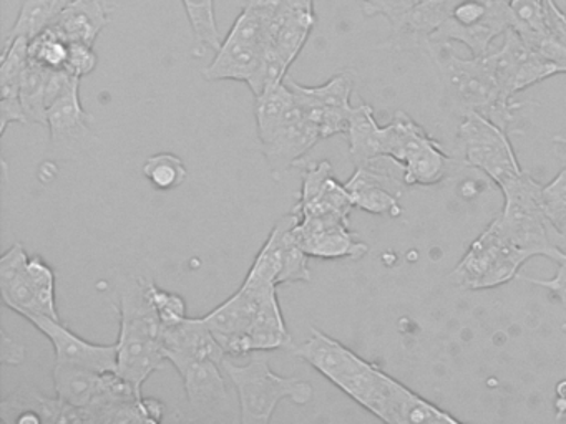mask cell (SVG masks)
I'll list each match as a JSON object with an SVG mask.
<instances>
[{
	"label": "cell",
	"instance_id": "obj_4",
	"mask_svg": "<svg viewBox=\"0 0 566 424\" xmlns=\"http://www.w3.org/2000/svg\"><path fill=\"white\" fill-rule=\"evenodd\" d=\"M427 50L439 65L447 92L462 115L467 112L480 113L509 131L515 119V112L522 108L523 103H516L502 92L490 53L485 56L460 59L449 43H432Z\"/></svg>",
	"mask_w": 566,
	"mask_h": 424
},
{
	"label": "cell",
	"instance_id": "obj_34",
	"mask_svg": "<svg viewBox=\"0 0 566 424\" xmlns=\"http://www.w3.org/2000/svg\"><path fill=\"white\" fill-rule=\"evenodd\" d=\"M188 22L193 30L197 45L201 49L220 50L223 39L218 29L217 13H214V0H181Z\"/></svg>",
	"mask_w": 566,
	"mask_h": 424
},
{
	"label": "cell",
	"instance_id": "obj_3",
	"mask_svg": "<svg viewBox=\"0 0 566 424\" xmlns=\"http://www.w3.org/2000/svg\"><path fill=\"white\" fill-rule=\"evenodd\" d=\"M145 277H122L117 284L120 298V333L117 340V373L137 391L160 370L167 360L164 324L148 292Z\"/></svg>",
	"mask_w": 566,
	"mask_h": 424
},
{
	"label": "cell",
	"instance_id": "obj_2",
	"mask_svg": "<svg viewBox=\"0 0 566 424\" xmlns=\"http://www.w3.org/2000/svg\"><path fill=\"white\" fill-rule=\"evenodd\" d=\"M203 318L224 353L233 357L293 347L277 285L253 272H248L241 287Z\"/></svg>",
	"mask_w": 566,
	"mask_h": 424
},
{
	"label": "cell",
	"instance_id": "obj_15",
	"mask_svg": "<svg viewBox=\"0 0 566 424\" xmlns=\"http://www.w3.org/2000/svg\"><path fill=\"white\" fill-rule=\"evenodd\" d=\"M502 36V46L495 52H490V59H492L500 88L509 98H515L516 93L543 80L562 75L558 65L526 45L512 26H509Z\"/></svg>",
	"mask_w": 566,
	"mask_h": 424
},
{
	"label": "cell",
	"instance_id": "obj_19",
	"mask_svg": "<svg viewBox=\"0 0 566 424\" xmlns=\"http://www.w3.org/2000/svg\"><path fill=\"white\" fill-rule=\"evenodd\" d=\"M294 96V95H293ZM321 132L316 125L304 116L303 109L293 99L287 106L286 115L273 138L263 145L270 168L273 172H283L291 166L300 165L301 158L321 141Z\"/></svg>",
	"mask_w": 566,
	"mask_h": 424
},
{
	"label": "cell",
	"instance_id": "obj_24",
	"mask_svg": "<svg viewBox=\"0 0 566 424\" xmlns=\"http://www.w3.org/2000/svg\"><path fill=\"white\" fill-rule=\"evenodd\" d=\"M117 9L114 0H71L59 13L54 26L64 33L69 42L95 45Z\"/></svg>",
	"mask_w": 566,
	"mask_h": 424
},
{
	"label": "cell",
	"instance_id": "obj_43",
	"mask_svg": "<svg viewBox=\"0 0 566 424\" xmlns=\"http://www.w3.org/2000/svg\"><path fill=\"white\" fill-rule=\"evenodd\" d=\"M25 347L14 338L9 337L8 331L2 330V363L19 367L25 361Z\"/></svg>",
	"mask_w": 566,
	"mask_h": 424
},
{
	"label": "cell",
	"instance_id": "obj_7",
	"mask_svg": "<svg viewBox=\"0 0 566 424\" xmlns=\"http://www.w3.org/2000/svg\"><path fill=\"white\" fill-rule=\"evenodd\" d=\"M0 292L6 307L21 317L44 315L61 320L55 301V272L41 255L14 244L0 258Z\"/></svg>",
	"mask_w": 566,
	"mask_h": 424
},
{
	"label": "cell",
	"instance_id": "obj_25",
	"mask_svg": "<svg viewBox=\"0 0 566 424\" xmlns=\"http://www.w3.org/2000/svg\"><path fill=\"white\" fill-rule=\"evenodd\" d=\"M510 23H512L510 12H489V15L482 22L475 23V25H460L450 17L430 36L429 45H432V43L460 42L472 52V56H485L490 53V45H492L493 39L503 35L505 30L509 29Z\"/></svg>",
	"mask_w": 566,
	"mask_h": 424
},
{
	"label": "cell",
	"instance_id": "obj_33",
	"mask_svg": "<svg viewBox=\"0 0 566 424\" xmlns=\"http://www.w3.org/2000/svg\"><path fill=\"white\" fill-rule=\"evenodd\" d=\"M510 26L533 46L548 35L545 20V0H510Z\"/></svg>",
	"mask_w": 566,
	"mask_h": 424
},
{
	"label": "cell",
	"instance_id": "obj_10",
	"mask_svg": "<svg viewBox=\"0 0 566 424\" xmlns=\"http://www.w3.org/2000/svg\"><path fill=\"white\" fill-rule=\"evenodd\" d=\"M271 43V17L253 9L241 10L210 65L201 72L208 82H250Z\"/></svg>",
	"mask_w": 566,
	"mask_h": 424
},
{
	"label": "cell",
	"instance_id": "obj_42",
	"mask_svg": "<svg viewBox=\"0 0 566 424\" xmlns=\"http://www.w3.org/2000/svg\"><path fill=\"white\" fill-rule=\"evenodd\" d=\"M489 15V9L479 0H460L453 9L452 19L460 25H475Z\"/></svg>",
	"mask_w": 566,
	"mask_h": 424
},
{
	"label": "cell",
	"instance_id": "obj_45",
	"mask_svg": "<svg viewBox=\"0 0 566 424\" xmlns=\"http://www.w3.org/2000/svg\"><path fill=\"white\" fill-rule=\"evenodd\" d=\"M556 420L566 421V381H562L558 386V400H556Z\"/></svg>",
	"mask_w": 566,
	"mask_h": 424
},
{
	"label": "cell",
	"instance_id": "obj_13",
	"mask_svg": "<svg viewBox=\"0 0 566 424\" xmlns=\"http://www.w3.org/2000/svg\"><path fill=\"white\" fill-rule=\"evenodd\" d=\"M286 85L293 92L304 116L319 129L321 138L346 135L354 108L350 105L354 80L349 73H339L319 86L300 85L290 78H286Z\"/></svg>",
	"mask_w": 566,
	"mask_h": 424
},
{
	"label": "cell",
	"instance_id": "obj_21",
	"mask_svg": "<svg viewBox=\"0 0 566 424\" xmlns=\"http://www.w3.org/2000/svg\"><path fill=\"white\" fill-rule=\"evenodd\" d=\"M460 0H422L390 26L389 46L397 52L427 49L430 36L452 17Z\"/></svg>",
	"mask_w": 566,
	"mask_h": 424
},
{
	"label": "cell",
	"instance_id": "obj_35",
	"mask_svg": "<svg viewBox=\"0 0 566 424\" xmlns=\"http://www.w3.org/2000/svg\"><path fill=\"white\" fill-rule=\"evenodd\" d=\"M145 179L157 191H171L187 181L188 169L184 159L174 152H158L144 162Z\"/></svg>",
	"mask_w": 566,
	"mask_h": 424
},
{
	"label": "cell",
	"instance_id": "obj_12",
	"mask_svg": "<svg viewBox=\"0 0 566 424\" xmlns=\"http://www.w3.org/2000/svg\"><path fill=\"white\" fill-rule=\"evenodd\" d=\"M185 393L195 420L203 423H234L241 421L240 406L224 380L223 364L214 360H198L178 368Z\"/></svg>",
	"mask_w": 566,
	"mask_h": 424
},
{
	"label": "cell",
	"instance_id": "obj_22",
	"mask_svg": "<svg viewBox=\"0 0 566 424\" xmlns=\"http://www.w3.org/2000/svg\"><path fill=\"white\" fill-rule=\"evenodd\" d=\"M29 63V40L4 42L0 60V135L8 131L12 123H29L21 102L22 75Z\"/></svg>",
	"mask_w": 566,
	"mask_h": 424
},
{
	"label": "cell",
	"instance_id": "obj_18",
	"mask_svg": "<svg viewBox=\"0 0 566 424\" xmlns=\"http://www.w3.org/2000/svg\"><path fill=\"white\" fill-rule=\"evenodd\" d=\"M0 417L11 424L87 423L85 410L69 406L59 396H48L32 384H22L2 400Z\"/></svg>",
	"mask_w": 566,
	"mask_h": 424
},
{
	"label": "cell",
	"instance_id": "obj_40",
	"mask_svg": "<svg viewBox=\"0 0 566 424\" xmlns=\"http://www.w3.org/2000/svg\"><path fill=\"white\" fill-rule=\"evenodd\" d=\"M98 65V56L95 53L94 45L87 43L71 42V53L65 70L77 78L91 75Z\"/></svg>",
	"mask_w": 566,
	"mask_h": 424
},
{
	"label": "cell",
	"instance_id": "obj_23",
	"mask_svg": "<svg viewBox=\"0 0 566 424\" xmlns=\"http://www.w3.org/2000/svg\"><path fill=\"white\" fill-rule=\"evenodd\" d=\"M91 115L81 102V78H75L48 109V128L52 142L64 146L95 138Z\"/></svg>",
	"mask_w": 566,
	"mask_h": 424
},
{
	"label": "cell",
	"instance_id": "obj_28",
	"mask_svg": "<svg viewBox=\"0 0 566 424\" xmlns=\"http://www.w3.org/2000/svg\"><path fill=\"white\" fill-rule=\"evenodd\" d=\"M69 2L71 0H25L11 32L6 36V42L19 39V36L28 40L34 39L39 33L54 25L59 13Z\"/></svg>",
	"mask_w": 566,
	"mask_h": 424
},
{
	"label": "cell",
	"instance_id": "obj_9",
	"mask_svg": "<svg viewBox=\"0 0 566 424\" xmlns=\"http://www.w3.org/2000/svg\"><path fill=\"white\" fill-rule=\"evenodd\" d=\"M384 156L403 166L407 186H433L446 179L450 158L439 142L406 112L384 126Z\"/></svg>",
	"mask_w": 566,
	"mask_h": 424
},
{
	"label": "cell",
	"instance_id": "obj_8",
	"mask_svg": "<svg viewBox=\"0 0 566 424\" xmlns=\"http://www.w3.org/2000/svg\"><path fill=\"white\" fill-rule=\"evenodd\" d=\"M532 255L510 241L496 218L470 244L450 272L449 280L463 290H489L513 280Z\"/></svg>",
	"mask_w": 566,
	"mask_h": 424
},
{
	"label": "cell",
	"instance_id": "obj_16",
	"mask_svg": "<svg viewBox=\"0 0 566 424\" xmlns=\"http://www.w3.org/2000/svg\"><path fill=\"white\" fill-rule=\"evenodd\" d=\"M294 235L310 257L353 258L359 261L369 252V245L359 241L349 229V221L340 218H300Z\"/></svg>",
	"mask_w": 566,
	"mask_h": 424
},
{
	"label": "cell",
	"instance_id": "obj_5",
	"mask_svg": "<svg viewBox=\"0 0 566 424\" xmlns=\"http://www.w3.org/2000/svg\"><path fill=\"white\" fill-rule=\"evenodd\" d=\"M221 364L237 390L243 424H270L281 401L290 400L300 406L313 401L310 381L274 373L266 358H251L244 364L224 358Z\"/></svg>",
	"mask_w": 566,
	"mask_h": 424
},
{
	"label": "cell",
	"instance_id": "obj_38",
	"mask_svg": "<svg viewBox=\"0 0 566 424\" xmlns=\"http://www.w3.org/2000/svg\"><path fill=\"white\" fill-rule=\"evenodd\" d=\"M148 292L164 328L174 327L187 318V301L181 295L164 290L154 280H148Z\"/></svg>",
	"mask_w": 566,
	"mask_h": 424
},
{
	"label": "cell",
	"instance_id": "obj_44",
	"mask_svg": "<svg viewBox=\"0 0 566 424\" xmlns=\"http://www.w3.org/2000/svg\"><path fill=\"white\" fill-rule=\"evenodd\" d=\"M243 9H253L258 12L266 13L268 17L273 19L290 0H240Z\"/></svg>",
	"mask_w": 566,
	"mask_h": 424
},
{
	"label": "cell",
	"instance_id": "obj_20",
	"mask_svg": "<svg viewBox=\"0 0 566 424\" xmlns=\"http://www.w3.org/2000/svg\"><path fill=\"white\" fill-rule=\"evenodd\" d=\"M164 347L167 360L177 370L191 361L214 360L223 363L227 358L203 317H187L174 327L164 328Z\"/></svg>",
	"mask_w": 566,
	"mask_h": 424
},
{
	"label": "cell",
	"instance_id": "obj_29",
	"mask_svg": "<svg viewBox=\"0 0 566 424\" xmlns=\"http://www.w3.org/2000/svg\"><path fill=\"white\" fill-rule=\"evenodd\" d=\"M294 96L290 86L284 80L283 85L276 88L268 89L263 95L256 96V115L258 136H260L261 146L266 145L274 132L280 128L284 115H286L287 106L293 103Z\"/></svg>",
	"mask_w": 566,
	"mask_h": 424
},
{
	"label": "cell",
	"instance_id": "obj_14",
	"mask_svg": "<svg viewBox=\"0 0 566 424\" xmlns=\"http://www.w3.org/2000/svg\"><path fill=\"white\" fill-rule=\"evenodd\" d=\"M354 208L369 214L399 215V199L406 188L403 166L390 156H379L367 165L356 166L349 181L344 182Z\"/></svg>",
	"mask_w": 566,
	"mask_h": 424
},
{
	"label": "cell",
	"instance_id": "obj_32",
	"mask_svg": "<svg viewBox=\"0 0 566 424\" xmlns=\"http://www.w3.org/2000/svg\"><path fill=\"white\" fill-rule=\"evenodd\" d=\"M71 53V42L57 26L51 25L29 40V62L48 70H65Z\"/></svg>",
	"mask_w": 566,
	"mask_h": 424
},
{
	"label": "cell",
	"instance_id": "obj_39",
	"mask_svg": "<svg viewBox=\"0 0 566 424\" xmlns=\"http://www.w3.org/2000/svg\"><path fill=\"white\" fill-rule=\"evenodd\" d=\"M360 2H363V12L367 17H386L390 26H394L422 0H360Z\"/></svg>",
	"mask_w": 566,
	"mask_h": 424
},
{
	"label": "cell",
	"instance_id": "obj_26",
	"mask_svg": "<svg viewBox=\"0 0 566 424\" xmlns=\"http://www.w3.org/2000/svg\"><path fill=\"white\" fill-rule=\"evenodd\" d=\"M52 377L55 396L78 410H88L104 388V373L77 364L55 363Z\"/></svg>",
	"mask_w": 566,
	"mask_h": 424
},
{
	"label": "cell",
	"instance_id": "obj_37",
	"mask_svg": "<svg viewBox=\"0 0 566 424\" xmlns=\"http://www.w3.org/2000/svg\"><path fill=\"white\" fill-rule=\"evenodd\" d=\"M542 202L549 222L565 234L566 227V166L553 181L542 186Z\"/></svg>",
	"mask_w": 566,
	"mask_h": 424
},
{
	"label": "cell",
	"instance_id": "obj_36",
	"mask_svg": "<svg viewBox=\"0 0 566 424\" xmlns=\"http://www.w3.org/2000/svg\"><path fill=\"white\" fill-rule=\"evenodd\" d=\"M290 66L287 60L270 43L266 50H264L263 59H261L256 73H254L253 78L248 82V86H250L251 92H253L254 98L263 95L268 89L283 85Z\"/></svg>",
	"mask_w": 566,
	"mask_h": 424
},
{
	"label": "cell",
	"instance_id": "obj_17",
	"mask_svg": "<svg viewBox=\"0 0 566 424\" xmlns=\"http://www.w3.org/2000/svg\"><path fill=\"white\" fill-rule=\"evenodd\" d=\"M25 320L49 338L54 347L55 363L77 364L101 373L117 370V344L92 343L69 330L61 320L44 315H32Z\"/></svg>",
	"mask_w": 566,
	"mask_h": 424
},
{
	"label": "cell",
	"instance_id": "obj_27",
	"mask_svg": "<svg viewBox=\"0 0 566 424\" xmlns=\"http://www.w3.org/2000/svg\"><path fill=\"white\" fill-rule=\"evenodd\" d=\"M346 135L354 165H367L373 159L384 156V126L377 125L374 108L369 103L360 102L354 106Z\"/></svg>",
	"mask_w": 566,
	"mask_h": 424
},
{
	"label": "cell",
	"instance_id": "obj_1",
	"mask_svg": "<svg viewBox=\"0 0 566 424\" xmlns=\"http://www.w3.org/2000/svg\"><path fill=\"white\" fill-rule=\"evenodd\" d=\"M291 351L386 423H459L452 414L413 393L323 330L311 328L310 338Z\"/></svg>",
	"mask_w": 566,
	"mask_h": 424
},
{
	"label": "cell",
	"instance_id": "obj_41",
	"mask_svg": "<svg viewBox=\"0 0 566 424\" xmlns=\"http://www.w3.org/2000/svg\"><path fill=\"white\" fill-rule=\"evenodd\" d=\"M556 264H558V271H556L555 277L548 278V280H538V278L525 277V275L520 278L552 292L566 310V252L559 261H556Z\"/></svg>",
	"mask_w": 566,
	"mask_h": 424
},
{
	"label": "cell",
	"instance_id": "obj_6",
	"mask_svg": "<svg viewBox=\"0 0 566 424\" xmlns=\"http://www.w3.org/2000/svg\"><path fill=\"white\" fill-rule=\"evenodd\" d=\"M505 205L496 221L513 244L528 252L532 257H548L559 261L565 251L558 247L555 237H565L549 222L542 202V184L532 176L522 174L503 184Z\"/></svg>",
	"mask_w": 566,
	"mask_h": 424
},
{
	"label": "cell",
	"instance_id": "obj_31",
	"mask_svg": "<svg viewBox=\"0 0 566 424\" xmlns=\"http://www.w3.org/2000/svg\"><path fill=\"white\" fill-rule=\"evenodd\" d=\"M287 215L286 227L283 232V267H281L280 275H277L276 285L296 284V282H311L310 267H307V257L296 235H294V225L300 222V215L294 214L293 211Z\"/></svg>",
	"mask_w": 566,
	"mask_h": 424
},
{
	"label": "cell",
	"instance_id": "obj_46",
	"mask_svg": "<svg viewBox=\"0 0 566 424\" xmlns=\"http://www.w3.org/2000/svg\"><path fill=\"white\" fill-rule=\"evenodd\" d=\"M479 2H482L489 9V12H510V0H479Z\"/></svg>",
	"mask_w": 566,
	"mask_h": 424
},
{
	"label": "cell",
	"instance_id": "obj_11",
	"mask_svg": "<svg viewBox=\"0 0 566 424\" xmlns=\"http://www.w3.org/2000/svg\"><path fill=\"white\" fill-rule=\"evenodd\" d=\"M459 145L463 162L485 172L499 188L523 172L509 131L480 113H463L459 126Z\"/></svg>",
	"mask_w": 566,
	"mask_h": 424
},
{
	"label": "cell",
	"instance_id": "obj_30",
	"mask_svg": "<svg viewBox=\"0 0 566 424\" xmlns=\"http://www.w3.org/2000/svg\"><path fill=\"white\" fill-rule=\"evenodd\" d=\"M54 70L29 62L22 75L21 102L29 123L48 126V83Z\"/></svg>",
	"mask_w": 566,
	"mask_h": 424
}]
</instances>
